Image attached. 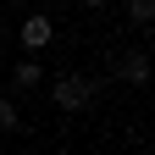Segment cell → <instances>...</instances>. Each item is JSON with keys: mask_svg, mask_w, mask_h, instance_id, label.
I'll use <instances>...</instances> for the list:
<instances>
[{"mask_svg": "<svg viewBox=\"0 0 155 155\" xmlns=\"http://www.w3.org/2000/svg\"><path fill=\"white\" fill-rule=\"evenodd\" d=\"M94 94H100V83H94V78H83V72H61V78L50 83L55 111H89V105H94Z\"/></svg>", "mask_w": 155, "mask_h": 155, "instance_id": "obj_1", "label": "cell"}, {"mask_svg": "<svg viewBox=\"0 0 155 155\" xmlns=\"http://www.w3.org/2000/svg\"><path fill=\"white\" fill-rule=\"evenodd\" d=\"M116 72H122L127 83H144V78H150V55H122V67H116Z\"/></svg>", "mask_w": 155, "mask_h": 155, "instance_id": "obj_2", "label": "cell"}, {"mask_svg": "<svg viewBox=\"0 0 155 155\" xmlns=\"http://www.w3.org/2000/svg\"><path fill=\"white\" fill-rule=\"evenodd\" d=\"M22 39H28V45L39 50V45L50 39V22H45V17H28V28H22Z\"/></svg>", "mask_w": 155, "mask_h": 155, "instance_id": "obj_3", "label": "cell"}, {"mask_svg": "<svg viewBox=\"0 0 155 155\" xmlns=\"http://www.w3.org/2000/svg\"><path fill=\"white\" fill-rule=\"evenodd\" d=\"M127 11H133V22H155V0H127Z\"/></svg>", "mask_w": 155, "mask_h": 155, "instance_id": "obj_4", "label": "cell"}, {"mask_svg": "<svg viewBox=\"0 0 155 155\" xmlns=\"http://www.w3.org/2000/svg\"><path fill=\"white\" fill-rule=\"evenodd\" d=\"M17 83L33 89V83H39V67H33V61H22V67H17Z\"/></svg>", "mask_w": 155, "mask_h": 155, "instance_id": "obj_5", "label": "cell"}, {"mask_svg": "<svg viewBox=\"0 0 155 155\" xmlns=\"http://www.w3.org/2000/svg\"><path fill=\"white\" fill-rule=\"evenodd\" d=\"M11 122H17V111H11L6 100H0V127H11Z\"/></svg>", "mask_w": 155, "mask_h": 155, "instance_id": "obj_6", "label": "cell"}, {"mask_svg": "<svg viewBox=\"0 0 155 155\" xmlns=\"http://www.w3.org/2000/svg\"><path fill=\"white\" fill-rule=\"evenodd\" d=\"M89 6H105V0H89Z\"/></svg>", "mask_w": 155, "mask_h": 155, "instance_id": "obj_7", "label": "cell"}]
</instances>
